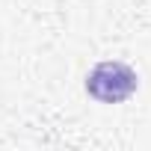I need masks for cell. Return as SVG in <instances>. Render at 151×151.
I'll list each match as a JSON object with an SVG mask.
<instances>
[{"mask_svg": "<svg viewBox=\"0 0 151 151\" xmlns=\"http://www.w3.org/2000/svg\"><path fill=\"white\" fill-rule=\"evenodd\" d=\"M136 86H139L136 71L119 59L98 62L86 77V95L95 98L98 104H122L136 92Z\"/></svg>", "mask_w": 151, "mask_h": 151, "instance_id": "obj_1", "label": "cell"}]
</instances>
